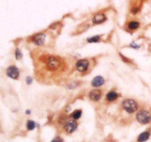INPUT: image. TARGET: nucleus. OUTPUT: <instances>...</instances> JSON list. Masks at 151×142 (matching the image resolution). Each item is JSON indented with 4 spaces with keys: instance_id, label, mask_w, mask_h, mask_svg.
I'll return each instance as SVG.
<instances>
[{
    "instance_id": "f257e3e1",
    "label": "nucleus",
    "mask_w": 151,
    "mask_h": 142,
    "mask_svg": "<svg viewBox=\"0 0 151 142\" xmlns=\"http://www.w3.org/2000/svg\"><path fill=\"white\" fill-rule=\"evenodd\" d=\"M122 108L128 113H133L138 109V105L134 100H125L122 103Z\"/></svg>"
},
{
    "instance_id": "f03ea898",
    "label": "nucleus",
    "mask_w": 151,
    "mask_h": 142,
    "mask_svg": "<svg viewBox=\"0 0 151 142\" xmlns=\"http://www.w3.org/2000/svg\"><path fill=\"white\" fill-rule=\"evenodd\" d=\"M137 119L139 123L142 125L148 124L151 121L150 113L145 110H140L137 114Z\"/></svg>"
},
{
    "instance_id": "7ed1b4c3",
    "label": "nucleus",
    "mask_w": 151,
    "mask_h": 142,
    "mask_svg": "<svg viewBox=\"0 0 151 142\" xmlns=\"http://www.w3.org/2000/svg\"><path fill=\"white\" fill-rule=\"evenodd\" d=\"M47 67H48V69H50V70H57L60 66V61L56 57L50 56V57H49V58L47 59Z\"/></svg>"
},
{
    "instance_id": "20e7f679",
    "label": "nucleus",
    "mask_w": 151,
    "mask_h": 142,
    "mask_svg": "<svg viewBox=\"0 0 151 142\" xmlns=\"http://www.w3.org/2000/svg\"><path fill=\"white\" fill-rule=\"evenodd\" d=\"M64 129L68 133H72L78 129V123L75 119H69L65 123Z\"/></svg>"
},
{
    "instance_id": "39448f33",
    "label": "nucleus",
    "mask_w": 151,
    "mask_h": 142,
    "mask_svg": "<svg viewBox=\"0 0 151 142\" xmlns=\"http://www.w3.org/2000/svg\"><path fill=\"white\" fill-rule=\"evenodd\" d=\"M6 74H7L9 77L12 78V79L17 80L19 77V70L16 66H10L7 69Z\"/></svg>"
},
{
    "instance_id": "423d86ee",
    "label": "nucleus",
    "mask_w": 151,
    "mask_h": 142,
    "mask_svg": "<svg viewBox=\"0 0 151 142\" xmlns=\"http://www.w3.org/2000/svg\"><path fill=\"white\" fill-rule=\"evenodd\" d=\"M88 66H89V62L86 59L78 60L76 63L77 70L81 72H84L87 71V69H88Z\"/></svg>"
},
{
    "instance_id": "0eeeda50",
    "label": "nucleus",
    "mask_w": 151,
    "mask_h": 142,
    "mask_svg": "<svg viewBox=\"0 0 151 142\" xmlns=\"http://www.w3.org/2000/svg\"><path fill=\"white\" fill-rule=\"evenodd\" d=\"M46 40V35L44 33H37L32 38V42L38 46H41L44 44Z\"/></svg>"
},
{
    "instance_id": "6e6552de",
    "label": "nucleus",
    "mask_w": 151,
    "mask_h": 142,
    "mask_svg": "<svg viewBox=\"0 0 151 142\" xmlns=\"http://www.w3.org/2000/svg\"><path fill=\"white\" fill-rule=\"evenodd\" d=\"M88 97L92 101L97 102L101 99L102 92L99 89H94L91 90L88 94Z\"/></svg>"
},
{
    "instance_id": "1a4fd4ad",
    "label": "nucleus",
    "mask_w": 151,
    "mask_h": 142,
    "mask_svg": "<svg viewBox=\"0 0 151 142\" xmlns=\"http://www.w3.org/2000/svg\"><path fill=\"white\" fill-rule=\"evenodd\" d=\"M105 80L104 78L102 76H97L92 80L91 81V85L93 87H95V88H97V87L102 86V85L104 84Z\"/></svg>"
},
{
    "instance_id": "9d476101",
    "label": "nucleus",
    "mask_w": 151,
    "mask_h": 142,
    "mask_svg": "<svg viewBox=\"0 0 151 142\" xmlns=\"http://www.w3.org/2000/svg\"><path fill=\"white\" fill-rule=\"evenodd\" d=\"M106 20V17L103 13H97V15L94 16L93 18V23L98 24H101L104 22Z\"/></svg>"
},
{
    "instance_id": "9b49d317",
    "label": "nucleus",
    "mask_w": 151,
    "mask_h": 142,
    "mask_svg": "<svg viewBox=\"0 0 151 142\" xmlns=\"http://www.w3.org/2000/svg\"><path fill=\"white\" fill-rule=\"evenodd\" d=\"M150 133L147 131H145V132H143L140 134L138 136V138H137V142H145L147 141V140L150 138Z\"/></svg>"
},
{
    "instance_id": "f8f14e48",
    "label": "nucleus",
    "mask_w": 151,
    "mask_h": 142,
    "mask_svg": "<svg viewBox=\"0 0 151 142\" xmlns=\"http://www.w3.org/2000/svg\"><path fill=\"white\" fill-rule=\"evenodd\" d=\"M118 97L117 93H116L115 91H110L106 95V99L109 102H113L114 100H116Z\"/></svg>"
},
{
    "instance_id": "ddd939ff",
    "label": "nucleus",
    "mask_w": 151,
    "mask_h": 142,
    "mask_svg": "<svg viewBox=\"0 0 151 142\" xmlns=\"http://www.w3.org/2000/svg\"><path fill=\"white\" fill-rule=\"evenodd\" d=\"M35 128V123L32 120L27 121V128L28 131H33Z\"/></svg>"
},
{
    "instance_id": "4468645a",
    "label": "nucleus",
    "mask_w": 151,
    "mask_h": 142,
    "mask_svg": "<svg viewBox=\"0 0 151 142\" xmlns=\"http://www.w3.org/2000/svg\"><path fill=\"white\" fill-rule=\"evenodd\" d=\"M81 115H82V111H81V110H76L73 112V113H72V117H73V119H75V120H78V119H79L80 118H81Z\"/></svg>"
},
{
    "instance_id": "2eb2a0df",
    "label": "nucleus",
    "mask_w": 151,
    "mask_h": 142,
    "mask_svg": "<svg viewBox=\"0 0 151 142\" xmlns=\"http://www.w3.org/2000/svg\"><path fill=\"white\" fill-rule=\"evenodd\" d=\"M139 27V23L137 22H131L128 24V27L131 29H137Z\"/></svg>"
},
{
    "instance_id": "dca6fc26",
    "label": "nucleus",
    "mask_w": 151,
    "mask_h": 142,
    "mask_svg": "<svg viewBox=\"0 0 151 142\" xmlns=\"http://www.w3.org/2000/svg\"><path fill=\"white\" fill-rule=\"evenodd\" d=\"M100 41V36L99 35H96V36H93L91 38H88L87 41L88 43H97Z\"/></svg>"
},
{
    "instance_id": "f3484780",
    "label": "nucleus",
    "mask_w": 151,
    "mask_h": 142,
    "mask_svg": "<svg viewBox=\"0 0 151 142\" xmlns=\"http://www.w3.org/2000/svg\"><path fill=\"white\" fill-rule=\"evenodd\" d=\"M15 55H16V58L17 59V60H21V59L22 58V57H23L22 52H21V50L18 48L16 49V52H15Z\"/></svg>"
},
{
    "instance_id": "a211bd4d",
    "label": "nucleus",
    "mask_w": 151,
    "mask_h": 142,
    "mask_svg": "<svg viewBox=\"0 0 151 142\" xmlns=\"http://www.w3.org/2000/svg\"><path fill=\"white\" fill-rule=\"evenodd\" d=\"M51 142H64V141H63V138H60V136H57L55 137V138H53V139L51 141Z\"/></svg>"
},
{
    "instance_id": "6ab92c4d",
    "label": "nucleus",
    "mask_w": 151,
    "mask_h": 142,
    "mask_svg": "<svg viewBox=\"0 0 151 142\" xmlns=\"http://www.w3.org/2000/svg\"><path fill=\"white\" fill-rule=\"evenodd\" d=\"M139 11V8L138 7H134V8L131 10V12H132L133 14H137Z\"/></svg>"
},
{
    "instance_id": "aec40b11",
    "label": "nucleus",
    "mask_w": 151,
    "mask_h": 142,
    "mask_svg": "<svg viewBox=\"0 0 151 142\" xmlns=\"http://www.w3.org/2000/svg\"><path fill=\"white\" fill-rule=\"evenodd\" d=\"M32 78L29 77H27V83L29 84H29L32 83Z\"/></svg>"
},
{
    "instance_id": "412c9836",
    "label": "nucleus",
    "mask_w": 151,
    "mask_h": 142,
    "mask_svg": "<svg viewBox=\"0 0 151 142\" xmlns=\"http://www.w3.org/2000/svg\"><path fill=\"white\" fill-rule=\"evenodd\" d=\"M131 47H133V48H134V49H138V48H139V46L137 45V44H135V43H134V42H133L132 44H131Z\"/></svg>"
},
{
    "instance_id": "4be33fe9",
    "label": "nucleus",
    "mask_w": 151,
    "mask_h": 142,
    "mask_svg": "<svg viewBox=\"0 0 151 142\" xmlns=\"http://www.w3.org/2000/svg\"><path fill=\"white\" fill-rule=\"evenodd\" d=\"M119 55H120V57H122V60H125V62H128V63H129V62H130L129 59L126 58V57H125V56H124V57H123V55H122L121 54V53H119Z\"/></svg>"
},
{
    "instance_id": "5701e85b",
    "label": "nucleus",
    "mask_w": 151,
    "mask_h": 142,
    "mask_svg": "<svg viewBox=\"0 0 151 142\" xmlns=\"http://www.w3.org/2000/svg\"><path fill=\"white\" fill-rule=\"evenodd\" d=\"M26 114H30V110H26Z\"/></svg>"
}]
</instances>
